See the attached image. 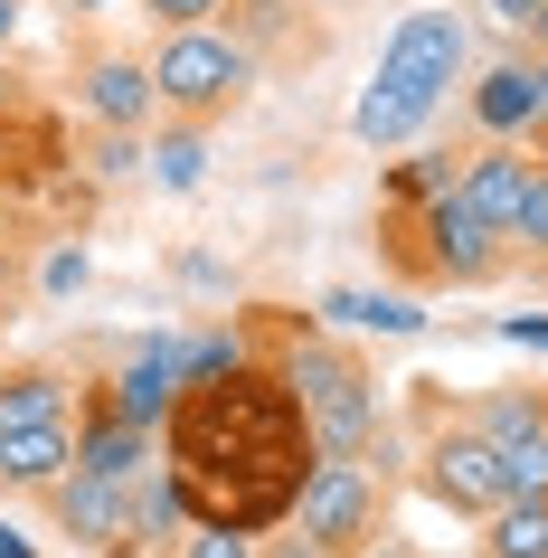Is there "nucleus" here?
Returning <instances> with one entry per match:
<instances>
[{
    "mask_svg": "<svg viewBox=\"0 0 548 558\" xmlns=\"http://www.w3.org/2000/svg\"><path fill=\"white\" fill-rule=\"evenodd\" d=\"M303 473H313V436H303V408L284 379L228 369L171 408V483L199 501L208 530H256L293 511Z\"/></svg>",
    "mask_w": 548,
    "mask_h": 558,
    "instance_id": "obj_1",
    "label": "nucleus"
},
{
    "mask_svg": "<svg viewBox=\"0 0 548 558\" xmlns=\"http://www.w3.org/2000/svg\"><path fill=\"white\" fill-rule=\"evenodd\" d=\"M454 76H463V20L454 10H406L398 38L378 48L369 95L350 105V133H360V143H416Z\"/></svg>",
    "mask_w": 548,
    "mask_h": 558,
    "instance_id": "obj_2",
    "label": "nucleus"
},
{
    "mask_svg": "<svg viewBox=\"0 0 548 558\" xmlns=\"http://www.w3.org/2000/svg\"><path fill=\"white\" fill-rule=\"evenodd\" d=\"M284 388H293V408H303V436H313L321 464H360V454H369V436H378V388H369L360 360L303 341L293 369H284Z\"/></svg>",
    "mask_w": 548,
    "mask_h": 558,
    "instance_id": "obj_3",
    "label": "nucleus"
},
{
    "mask_svg": "<svg viewBox=\"0 0 548 558\" xmlns=\"http://www.w3.org/2000/svg\"><path fill=\"white\" fill-rule=\"evenodd\" d=\"M246 86H256V48L228 38V29H171L151 48V95H161V114H180V123L228 114Z\"/></svg>",
    "mask_w": 548,
    "mask_h": 558,
    "instance_id": "obj_4",
    "label": "nucleus"
},
{
    "mask_svg": "<svg viewBox=\"0 0 548 558\" xmlns=\"http://www.w3.org/2000/svg\"><path fill=\"white\" fill-rule=\"evenodd\" d=\"M369 521H378V483L360 464H321L313 454L303 493H293V539H313V549H331V558H360Z\"/></svg>",
    "mask_w": 548,
    "mask_h": 558,
    "instance_id": "obj_5",
    "label": "nucleus"
},
{
    "mask_svg": "<svg viewBox=\"0 0 548 558\" xmlns=\"http://www.w3.org/2000/svg\"><path fill=\"white\" fill-rule=\"evenodd\" d=\"M48 501H58V530L76 539V549H143L133 539V483H95V473H66V483H48Z\"/></svg>",
    "mask_w": 548,
    "mask_h": 558,
    "instance_id": "obj_6",
    "label": "nucleus"
},
{
    "mask_svg": "<svg viewBox=\"0 0 548 558\" xmlns=\"http://www.w3.org/2000/svg\"><path fill=\"white\" fill-rule=\"evenodd\" d=\"M426 483H435V501H454V511H483V521L511 501V483H501V454H491V436H473V426L435 436Z\"/></svg>",
    "mask_w": 548,
    "mask_h": 558,
    "instance_id": "obj_7",
    "label": "nucleus"
},
{
    "mask_svg": "<svg viewBox=\"0 0 548 558\" xmlns=\"http://www.w3.org/2000/svg\"><path fill=\"white\" fill-rule=\"evenodd\" d=\"M473 436H491V454H501V483H511V501H548V416L529 408V398H491Z\"/></svg>",
    "mask_w": 548,
    "mask_h": 558,
    "instance_id": "obj_8",
    "label": "nucleus"
},
{
    "mask_svg": "<svg viewBox=\"0 0 548 558\" xmlns=\"http://www.w3.org/2000/svg\"><path fill=\"white\" fill-rule=\"evenodd\" d=\"M529 180H539V161L529 151H511V143H483V151H463V180H454V199L483 218L491 236H511V218H520V199H529Z\"/></svg>",
    "mask_w": 548,
    "mask_h": 558,
    "instance_id": "obj_9",
    "label": "nucleus"
},
{
    "mask_svg": "<svg viewBox=\"0 0 548 558\" xmlns=\"http://www.w3.org/2000/svg\"><path fill=\"white\" fill-rule=\"evenodd\" d=\"M426 236H435L426 256H435V275H445V284H483L491 265H501V236H491L463 199H435V208H426Z\"/></svg>",
    "mask_w": 548,
    "mask_h": 558,
    "instance_id": "obj_10",
    "label": "nucleus"
},
{
    "mask_svg": "<svg viewBox=\"0 0 548 558\" xmlns=\"http://www.w3.org/2000/svg\"><path fill=\"white\" fill-rule=\"evenodd\" d=\"M76 105H86L105 133H143L161 95H151V66H133V58H95L86 76H76Z\"/></svg>",
    "mask_w": 548,
    "mask_h": 558,
    "instance_id": "obj_11",
    "label": "nucleus"
},
{
    "mask_svg": "<svg viewBox=\"0 0 548 558\" xmlns=\"http://www.w3.org/2000/svg\"><path fill=\"white\" fill-rule=\"evenodd\" d=\"M473 123H483L491 143H511V133L548 123V105H539V66H520V58L483 66V86H473Z\"/></svg>",
    "mask_w": 548,
    "mask_h": 558,
    "instance_id": "obj_12",
    "label": "nucleus"
},
{
    "mask_svg": "<svg viewBox=\"0 0 548 558\" xmlns=\"http://www.w3.org/2000/svg\"><path fill=\"white\" fill-rule=\"evenodd\" d=\"M180 388H190V379H180V351H171V341H151L143 360H123V379H114V416L151 436V426L180 408Z\"/></svg>",
    "mask_w": 548,
    "mask_h": 558,
    "instance_id": "obj_13",
    "label": "nucleus"
},
{
    "mask_svg": "<svg viewBox=\"0 0 548 558\" xmlns=\"http://www.w3.org/2000/svg\"><path fill=\"white\" fill-rule=\"evenodd\" d=\"M76 473H95V483H143L151 473V436L105 408L95 426H76Z\"/></svg>",
    "mask_w": 548,
    "mask_h": 558,
    "instance_id": "obj_14",
    "label": "nucleus"
},
{
    "mask_svg": "<svg viewBox=\"0 0 548 558\" xmlns=\"http://www.w3.org/2000/svg\"><path fill=\"white\" fill-rule=\"evenodd\" d=\"M76 464V436L66 426H20V436H0V483H66Z\"/></svg>",
    "mask_w": 548,
    "mask_h": 558,
    "instance_id": "obj_15",
    "label": "nucleus"
},
{
    "mask_svg": "<svg viewBox=\"0 0 548 558\" xmlns=\"http://www.w3.org/2000/svg\"><path fill=\"white\" fill-rule=\"evenodd\" d=\"M20 426H66L58 369H10V379H0V436H20Z\"/></svg>",
    "mask_w": 548,
    "mask_h": 558,
    "instance_id": "obj_16",
    "label": "nucleus"
},
{
    "mask_svg": "<svg viewBox=\"0 0 548 558\" xmlns=\"http://www.w3.org/2000/svg\"><path fill=\"white\" fill-rule=\"evenodd\" d=\"M151 180H161V190H199L208 180V133L199 123H171V133L151 143Z\"/></svg>",
    "mask_w": 548,
    "mask_h": 558,
    "instance_id": "obj_17",
    "label": "nucleus"
},
{
    "mask_svg": "<svg viewBox=\"0 0 548 558\" xmlns=\"http://www.w3.org/2000/svg\"><path fill=\"white\" fill-rule=\"evenodd\" d=\"M491 558H548V501H501L491 511Z\"/></svg>",
    "mask_w": 548,
    "mask_h": 558,
    "instance_id": "obj_18",
    "label": "nucleus"
},
{
    "mask_svg": "<svg viewBox=\"0 0 548 558\" xmlns=\"http://www.w3.org/2000/svg\"><path fill=\"white\" fill-rule=\"evenodd\" d=\"M321 313H331V323H378V331H416V323H426V313L398 303V294H331Z\"/></svg>",
    "mask_w": 548,
    "mask_h": 558,
    "instance_id": "obj_19",
    "label": "nucleus"
},
{
    "mask_svg": "<svg viewBox=\"0 0 548 558\" xmlns=\"http://www.w3.org/2000/svg\"><path fill=\"white\" fill-rule=\"evenodd\" d=\"M180 511H190V493H180L171 473H143V483H133V539H151V530H171Z\"/></svg>",
    "mask_w": 548,
    "mask_h": 558,
    "instance_id": "obj_20",
    "label": "nucleus"
},
{
    "mask_svg": "<svg viewBox=\"0 0 548 558\" xmlns=\"http://www.w3.org/2000/svg\"><path fill=\"white\" fill-rule=\"evenodd\" d=\"M454 180H463V161L454 151H416V161H406V190H416V199H454Z\"/></svg>",
    "mask_w": 548,
    "mask_h": 558,
    "instance_id": "obj_21",
    "label": "nucleus"
},
{
    "mask_svg": "<svg viewBox=\"0 0 548 558\" xmlns=\"http://www.w3.org/2000/svg\"><path fill=\"white\" fill-rule=\"evenodd\" d=\"M151 20H161V29H218V10H228V0H143Z\"/></svg>",
    "mask_w": 548,
    "mask_h": 558,
    "instance_id": "obj_22",
    "label": "nucleus"
},
{
    "mask_svg": "<svg viewBox=\"0 0 548 558\" xmlns=\"http://www.w3.org/2000/svg\"><path fill=\"white\" fill-rule=\"evenodd\" d=\"M511 236H529V256H548V171L529 180V199H520V218H511Z\"/></svg>",
    "mask_w": 548,
    "mask_h": 558,
    "instance_id": "obj_23",
    "label": "nucleus"
},
{
    "mask_svg": "<svg viewBox=\"0 0 548 558\" xmlns=\"http://www.w3.org/2000/svg\"><path fill=\"white\" fill-rule=\"evenodd\" d=\"M190 558H256V549H246V530H190Z\"/></svg>",
    "mask_w": 548,
    "mask_h": 558,
    "instance_id": "obj_24",
    "label": "nucleus"
},
{
    "mask_svg": "<svg viewBox=\"0 0 548 558\" xmlns=\"http://www.w3.org/2000/svg\"><path fill=\"white\" fill-rule=\"evenodd\" d=\"M76 284H86V256H76V246H66V256H48V294H76Z\"/></svg>",
    "mask_w": 548,
    "mask_h": 558,
    "instance_id": "obj_25",
    "label": "nucleus"
},
{
    "mask_svg": "<svg viewBox=\"0 0 548 558\" xmlns=\"http://www.w3.org/2000/svg\"><path fill=\"white\" fill-rule=\"evenodd\" d=\"M95 171H133V133H105L95 143Z\"/></svg>",
    "mask_w": 548,
    "mask_h": 558,
    "instance_id": "obj_26",
    "label": "nucleus"
},
{
    "mask_svg": "<svg viewBox=\"0 0 548 558\" xmlns=\"http://www.w3.org/2000/svg\"><path fill=\"white\" fill-rule=\"evenodd\" d=\"M539 10H548V0H491V20H511V29H529Z\"/></svg>",
    "mask_w": 548,
    "mask_h": 558,
    "instance_id": "obj_27",
    "label": "nucleus"
},
{
    "mask_svg": "<svg viewBox=\"0 0 548 558\" xmlns=\"http://www.w3.org/2000/svg\"><path fill=\"white\" fill-rule=\"evenodd\" d=\"M236 10H246L256 29H275V20H284V0H236Z\"/></svg>",
    "mask_w": 548,
    "mask_h": 558,
    "instance_id": "obj_28",
    "label": "nucleus"
},
{
    "mask_svg": "<svg viewBox=\"0 0 548 558\" xmlns=\"http://www.w3.org/2000/svg\"><path fill=\"white\" fill-rule=\"evenodd\" d=\"M10 38H20V0H0V48H10Z\"/></svg>",
    "mask_w": 548,
    "mask_h": 558,
    "instance_id": "obj_29",
    "label": "nucleus"
},
{
    "mask_svg": "<svg viewBox=\"0 0 548 558\" xmlns=\"http://www.w3.org/2000/svg\"><path fill=\"white\" fill-rule=\"evenodd\" d=\"M0 558H29V539H20V530H10V521H0Z\"/></svg>",
    "mask_w": 548,
    "mask_h": 558,
    "instance_id": "obj_30",
    "label": "nucleus"
},
{
    "mask_svg": "<svg viewBox=\"0 0 548 558\" xmlns=\"http://www.w3.org/2000/svg\"><path fill=\"white\" fill-rule=\"evenodd\" d=\"M275 558H331V549H313V539H284V549H275Z\"/></svg>",
    "mask_w": 548,
    "mask_h": 558,
    "instance_id": "obj_31",
    "label": "nucleus"
},
{
    "mask_svg": "<svg viewBox=\"0 0 548 558\" xmlns=\"http://www.w3.org/2000/svg\"><path fill=\"white\" fill-rule=\"evenodd\" d=\"M10 86H20V76H10V66H0V105H10Z\"/></svg>",
    "mask_w": 548,
    "mask_h": 558,
    "instance_id": "obj_32",
    "label": "nucleus"
},
{
    "mask_svg": "<svg viewBox=\"0 0 548 558\" xmlns=\"http://www.w3.org/2000/svg\"><path fill=\"white\" fill-rule=\"evenodd\" d=\"M66 10H114V0H66Z\"/></svg>",
    "mask_w": 548,
    "mask_h": 558,
    "instance_id": "obj_33",
    "label": "nucleus"
},
{
    "mask_svg": "<svg viewBox=\"0 0 548 558\" xmlns=\"http://www.w3.org/2000/svg\"><path fill=\"white\" fill-rule=\"evenodd\" d=\"M0 236H10V190H0Z\"/></svg>",
    "mask_w": 548,
    "mask_h": 558,
    "instance_id": "obj_34",
    "label": "nucleus"
},
{
    "mask_svg": "<svg viewBox=\"0 0 548 558\" xmlns=\"http://www.w3.org/2000/svg\"><path fill=\"white\" fill-rule=\"evenodd\" d=\"M529 29H539V48H548V10H539V20H529Z\"/></svg>",
    "mask_w": 548,
    "mask_h": 558,
    "instance_id": "obj_35",
    "label": "nucleus"
},
{
    "mask_svg": "<svg viewBox=\"0 0 548 558\" xmlns=\"http://www.w3.org/2000/svg\"><path fill=\"white\" fill-rule=\"evenodd\" d=\"M539 105H548V66H539Z\"/></svg>",
    "mask_w": 548,
    "mask_h": 558,
    "instance_id": "obj_36",
    "label": "nucleus"
}]
</instances>
